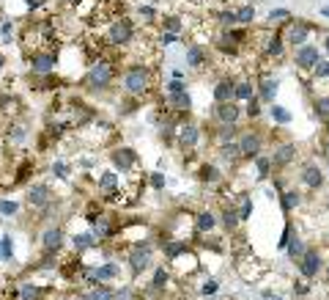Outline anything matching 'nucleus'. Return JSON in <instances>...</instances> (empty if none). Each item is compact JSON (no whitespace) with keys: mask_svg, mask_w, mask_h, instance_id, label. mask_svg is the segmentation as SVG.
Segmentation results:
<instances>
[{"mask_svg":"<svg viewBox=\"0 0 329 300\" xmlns=\"http://www.w3.org/2000/svg\"><path fill=\"white\" fill-rule=\"evenodd\" d=\"M20 212V204L17 201H9V199H0V215L3 218H11Z\"/></svg>","mask_w":329,"mask_h":300,"instance_id":"31","label":"nucleus"},{"mask_svg":"<svg viewBox=\"0 0 329 300\" xmlns=\"http://www.w3.org/2000/svg\"><path fill=\"white\" fill-rule=\"evenodd\" d=\"M222 223H225L228 228H234L239 223V215H236L234 209H225V212H222Z\"/></svg>","mask_w":329,"mask_h":300,"instance_id":"46","label":"nucleus"},{"mask_svg":"<svg viewBox=\"0 0 329 300\" xmlns=\"http://www.w3.org/2000/svg\"><path fill=\"white\" fill-rule=\"evenodd\" d=\"M181 91H187V85H184V83L179 80V77L167 83V94H181Z\"/></svg>","mask_w":329,"mask_h":300,"instance_id":"48","label":"nucleus"},{"mask_svg":"<svg viewBox=\"0 0 329 300\" xmlns=\"http://www.w3.org/2000/svg\"><path fill=\"white\" fill-rule=\"evenodd\" d=\"M148 262H151V245H148V242H138V245H134V251L129 254L132 275H140V273L148 267Z\"/></svg>","mask_w":329,"mask_h":300,"instance_id":"6","label":"nucleus"},{"mask_svg":"<svg viewBox=\"0 0 329 300\" xmlns=\"http://www.w3.org/2000/svg\"><path fill=\"white\" fill-rule=\"evenodd\" d=\"M307 36H310V25H304V22H296V25H291V30H288V42L294 47H304L307 44Z\"/></svg>","mask_w":329,"mask_h":300,"instance_id":"13","label":"nucleus"},{"mask_svg":"<svg viewBox=\"0 0 329 300\" xmlns=\"http://www.w3.org/2000/svg\"><path fill=\"white\" fill-rule=\"evenodd\" d=\"M288 240H291V226H285V232H283V237H280L277 245H280V248H285V245H288Z\"/></svg>","mask_w":329,"mask_h":300,"instance_id":"54","label":"nucleus"},{"mask_svg":"<svg viewBox=\"0 0 329 300\" xmlns=\"http://www.w3.org/2000/svg\"><path fill=\"white\" fill-rule=\"evenodd\" d=\"M217 287H220V284H217L214 278H211V281H206V284H203V295H214Z\"/></svg>","mask_w":329,"mask_h":300,"instance_id":"51","label":"nucleus"},{"mask_svg":"<svg viewBox=\"0 0 329 300\" xmlns=\"http://www.w3.org/2000/svg\"><path fill=\"white\" fill-rule=\"evenodd\" d=\"M124 89H126V94H132V97L148 94V89H151V69L146 64H132L124 72Z\"/></svg>","mask_w":329,"mask_h":300,"instance_id":"1","label":"nucleus"},{"mask_svg":"<svg viewBox=\"0 0 329 300\" xmlns=\"http://www.w3.org/2000/svg\"><path fill=\"white\" fill-rule=\"evenodd\" d=\"M326 130H329V118H326Z\"/></svg>","mask_w":329,"mask_h":300,"instance_id":"62","label":"nucleus"},{"mask_svg":"<svg viewBox=\"0 0 329 300\" xmlns=\"http://www.w3.org/2000/svg\"><path fill=\"white\" fill-rule=\"evenodd\" d=\"M140 17H146V20H151V17H154V9H151V6H140Z\"/></svg>","mask_w":329,"mask_h":300,"instance_id":"55","label":"nucleus"},{"mask_svg":"<svg viewBox=\"0 0 329 300\" xmlns=\"http://www.w3.org/2000/svg\"><path fill=\"white\" fill-rule=\"evenodd\" d=\"M321 64V50L318 47H310V44H304L296 50V66L299 69H316Z\"/></svg>","mask_w":329,"mask_h":300,"instance_id":"8","label":"nucleus"},{"mask_svg":"<svg viewBox=\"0 0 329 300\" xmlns=\"http://www.w3.org/2000/svg\"><path fill=\"white\" fill-rule=\"evenodd\" d=\"M299 270L304 278H313V275H318L321 270V254L318 251H304L302 254V262H299Z\"/></svg>","mask_w":329,"mask_h":300,"instance_id":"10","label":"nucleus"},{"mask_svg":"<svg viewBox=\"0 0 329 300\" xmlns=\"http://www.w3.org/2000/svg\"><path fill=\"white\" fill-rule=\"evenodd\" d=\"M28 66H30V72L38 75V77L52 75L55 66H58V52L55 50H33L28 58Z\"/></svg>","mask_w":329,"mask_h":300,"instance_id":"3","label":"nucleus"},{"mask_svg":"<svg viewBox=\"0 0 329 300\" xmlns=\"http://www.w3.org/2000/svg\"><path fill=\"white\" fill-rule=\"evenodd\" d=\"M302 182L307 187H321V182H324V173H321L316 165H307V168L302 171Z\"/></svg>","mask_w":329,"mask_h":300,"instance_id":"19","label":"nucleus"},{"mask_svg":"<svg viewBox=\"0 0 329 300\" xmlns=\"http://www.w3.org/2000/svg\"><path fill=\"white\" fill-rule=\"evenodd\" d=\"M214 99L217 102H234V80H220L217 83Z\"/></svg>","mask_w":329,"mask_h":300,"instance_id":"18","label":"nucleus"},{"mask_svg":"<svg viewBox=\"0 0 329 300\" xmlns=\"http://www.w3.org/2000/svg\"><path fill=\"white\" fill-rule=\"evenodd\" d=\"M236 146H239V154H242V157H258V152H261V138L258 135H244Z\"/></svg>","mask_w":329,"mask_h":300,"instance_id":"12","label":"nucleus"},{"mask_svg":"<svg viewBox=\"0 0 329 300\" xmlns=\"http://www.w3.org/2000/svg\"><path fill=\"white\" fill-rule=\"evenodd\" d=\"M107 44H113V47H121V44H129L132 39H134V25H132V20H113L110 22V28H107Z\"/></svg>","mask_w":329,"mask_h":300,"instance_id":"4","label":"nucleus"},{"mask_svg":"<svg viewBox=\"0 0 329 300\" xmlns=\"http://www.w3.org/2000/svg\"><path fill=\"white\" fill-rule=\"evenodd\" d=\"M269 20H272V22H283V20H291V11H288V9H275V11H269Z\"/></svg>","mask_w":329,"mask_h":300,"instance_id":"44","label":"nucleus"},{"mask_svg":"<svg viewBox=\"0 0 329 300\" xmlns=\"http://www.w3.org/2000/svg\"><path fill=\"white\" fill-rule=\"evenodd\" d=\"M121 273V267H118L115 262H107V264H99V267H93V278L96 281H110V278H115V275Z\"/></svg>","mask_w":329,"mask_h":300,"instance_id":"16","label":"nucleus"},{"mask_svg":"<svg viewBox=\"0 0 329 300\" xmlns=\"http://www.w3.org/2000/svg\"><path fill=\"white\" fill-rule=\"evenodd\" d=\"M110 160H113V165H115V168H121V173H124V171H129L132 165L138 163V154H134V149L121 146V149H115V152L110 154Z\"/></svg>","mask_w":329,"mask_h":300,"instance_id":"9","label":"nucleus"},{"mask_svg":"<svg viewBox=\"0 0 329 300\" xmlns=\"http://www.w3.org/2000/svg\"><path fill=\"white\" fill-rule=\"evenodd\" d=\"M296 204H299V193L296 190H288V193H283V209L285 212H291Z\"/></svg>","mask_w":329,"mask_h":300,"instance_id":"34","label":"nucleus"},{"mask_svg":"<svg viewBox=\"0 0 329 300\" xmlns=\"http://www.w3.org/2000/svg\"><path fill=\"white\" fill-rule=\"evenodd\" d=\"M25 138H28V130L22 127V124H11L9 127V140L11 144H22Z\"/></svg>","mask_w":329,"mask_h":300,"instance_id":"30","label":"nucleus"},{"mask_svg":"<svg viewBox=\"0 0 329 300\" xmlns=\"http://www.w3.org/2000/svg\"><path fill=\"white\" fill-rule=\"evenodd\" d=\"M3 69H6V58L0 55V72H3Z\"/></svg>","mask_w":329,"mask_h":300,"instance_id":"57","label":"nucleus"},{"mask_svg":"<svg viewBox=\"0 0 329 300\" xmlns=\"http://www.w3.org/2000/svg\"><path fill=\"white\" fill-rule=\"evenodd\" d=\"M302 254H304L302 240H299V237H291V240H288V256L296 259V256H302Z\"/></svg>","mask_w":329,"mask_h":300,"instance_id":"33","label":"nucleus"},{"mask_svg":"<svg viewBox=\"0 0 329 300\" xmlns=\"http://www.w3.org/2000/svg\"><path fill=\"white\" fill-rule=\"evenodd\" d=\"M321 14H324V17H329V6H324V9H321Z\"/></svg>","mask_w":329,"mask_h":300,"instance_id":"58","label":"nucleus"},{"mask_svg":"<svg viewBox=\"0 0 329 300\" xmlns=\"http://www.w3.org/2000/svg\"><path fill=\"white\" fill-rule=\"evenodd\" d=\"M162 28L167 30V33H179V30H181V20L170 14V17H165V20H162Z\"/></svg>","mask_w":329,"mask_h":300,"instance_id":"38","label":"nucleus"},{"mask_svg":"<svg viewBox=\"0 0 329 300\" xmlns=\"http://www.w3.org/2000/svg\"><path fill=\"white\" fill-rule=\"evenodd\" d=\"M217 118L222 124H236V118H239L236 102H217Z\"/></svg>","mask_w":329,"mask_h":300,"instance_id":"11","label":"nucleus"},{"mask_svg":"<svg viewBox=\"0 0 329 300\" xmlns=\"http://www.w3.org/2000/svg\"><path fill=\"white\" fill-rule=\"evenodd\" d=\"M200 179H203V182H217L220 171H217L214 165H203V168H200Z\"/></svg>","mask_w":329,"mask_h":300,"instance_id":"37","label":"nucleus"},{"mask_svg":"<svg viewBox=\"0 0 329 300\" xmlns=\"http://www.w3.org/2000/svg\"><path fill=\"white\" fill-rule=\"evenodd\" d=\"M220 157H222L225 163H236L242 154H239V146H236V144H225V146L220 149Z\"/></svg>","mask_w":329,"mask_h":300,"instance_id":"29","label":"nucleus"},{"mask_svg":"<svg viewBox=\"0 0 329 300\" xmlns=\"http://www.w3.org/2000/svg\"><path fill=\"white\" fill-rule=\"evenodd\" d=\"M236 215H239V220H247V218L253 215V201L247 199V196H242V209H239Z\"/></svg>","mask_w":329,"mask_h":300,"instance_id":"43","label":"nucleus"},{"mask_svg":"<svg viewBox=\"0 0 329 300\" xmlns=\"http://www.w3.org/2000/svg\"><path fill=\"white\" fill-rule=\"evenodd\" d=\"M0 36H3V42L11 44V36H14V22L11 20H0Z\"/></svg>","mask_w":329,"mask_h":300,"instance_id":"39","label":"nucleus"},{"mask_svg":"<svg viewBox=\"0 0 329 300\" xmlns=\"http://www.w3.org/2000/svg\"><path fill=\"white\" fill-rule=\"evenodd\" d=\"M179 144L184 149H192L198 144V127L195 124H184V127H179Z\"/></svg>","mask_w":329,"mask_h":300,"instance_id":"14","label":"nucleus"},{"mask_svg":"<svg viewBox=\"0 0 329 300\" xmlns=\"http://www.w3.org/2000/svg\"><path fill=\"white\" fill-rule=\"evenodd\" d=\"M52 201H55V196H52V187L50 185L38 182V185H30L28 187V204L33 209H50Z\"/></svg>","mask_w":329,"mask_h":300,"instance_id":"5","label":"nucleus"},{"mask_svg":"<svg viewBox=\"0 0 329 300\" xmlns=\"http://www.w3.org/2000/svg\"><path fill=\"white\" fill-rule=\"evenodd\" d=\"M324 149H326V152H324V154H326V157H329V144H326V146H324Z\"/></svg>","mask_w":329,"mask_h":300,"instance_id":"60","label":"nucleus"},{"mask_svg":"<svg viewBox=\"0 0 329 300\" xmlns=\"http://www.w3.org/2000/svg\"><path fill=\"white\" fill-rule=\"evenodd\" d=\"M20 297L22 300H38V297H42V287H38V284H22V287H20Z\"/></svg>","mask_w":329,"mask_h":300,"instance_id":"25","label":"nucleus"},{"mask_svg":"<svg viewBox=\"0 0 329 300\" xmlns=\"http://www.w3.org/2000/svg\"><path fill=\"white\" fill-rule=\"evenodd\" d=\"M272 118H275L277 124H288V121H291V113H288L285 108H280V105H275V108H272Z\"/></svg>","mask_w":329,"mask_h":300,"instance_id":"36","label":"nucleus"},{"mask_svg":"<svg viewBox=\"0 0 329 300\" xmlns=\"http://www.w3.org/2000/svg\"><path fill=\"white\" fill-rule=\"evenodd\" d=\"M173 42H179V33H167V30H162V33H159V44H173Z\"/></svg>","mask_w":329,"mask_h":300,"instance_id":"49","label":"nucleus"},{"mask_svg":"<svg viewBox=\"0 0 329 300\" xmlns=\"http://www.w3.org/2000/svg\"><path fill=\"white\" fill-rule=\"evenodd\" d=\"M236 14V22H253L255 20V9L253 6H242L239 11H234Z\"/></svg>","mask_w":329,"mask_h":300,"instance_id":"35","label":"nucleus"},{"mask_svg":"<svg viewBox=\"0 0 329 300\" xmlns=\"http://www.w3.org/2000/svg\"><path fill=\"white\" fill-rule=\"evenodd\" d=\"M266 52H269V55H280V52H283V39H280V36H272L269 44H266Z\"/></svg>","mask_w":329,"mask_h":300,"instance_id":"42","label":"nucleus"},{"mask_svg":"<svg viewBox=\"0 0 329 300\" xmlns=\"http://www.w3.org/2000/svg\"><path fill=\"white\" fill-rule=\"evenodd\" d=\"M167 278H170V275H167V270H165V267H157V273H154V281H151V287H154V289H165V287H167Z\"/></svg>","mask_w":329,"mask_h":300,"instance_id":"32","label":"nucleus"},{"mask_svg":"<svg viewBox=\"0 0 329 300\" xmlns=\"http://www.w3.org/2000/svg\"><path fill=\"white\" fill-rule=\"evenodd\" d=\"M234 99H253V83L250 80L234 83Z\"/></svg>","mask_w":329,"mask_h":300,"instance_id":"24","label":"nucleus"},{"mask_svg":"<svg viewBox=\"0 0 329 300\" xmlns=\"http://www.w3.org/2000/svg\"><path fill=\"white\" fill-rule=\"evenodd\" d=\"M52 173H55L58 179H66V177H69V163H66V160H55V163H52Z\"/></svg>","mask_w":329,"mask_h":300,"instance_id":"41","label":"nucleus"},{"mask_svg":"<svg viewBox=\"0 0 329 300\" xmlns=\"http://www.w3.org/2000/svg\"><path fill=\"white\" fill-rule=\"evenodd\" d=\"M255 163H258V177L266 179L269 171H272V160H269V157H255Z\"/></svg>","mask_w":329,"mask_h":300,"instance_id":"40","label":"nucleus"},{"mask_svg":"<svg viewBox=\"0 0 329 300\" xmlns=\"http://www.w3.org/2000/svg\"><path fill=\"white\" fill-rule=\"evenodd\" d=\"M316 108H318V116L321 118H329V97H321L316 102Z\"/></svg>","mask_w":329,"mask_h":300,"instance_id":"47","label":"nucleus"},{"mask_svg":"<svg viewBox=\"0 0 329 300\" xmlns=\"http://www.w3.org/2000/svg\"><path fill=\"white\" fill-rule=\"evenodd\" d=\"M195 226H198V232H211V228L217 226V218L211 215V212H200Z\"/></svg>","mask_w":329,"mask_h":300,"instance_id":"28","label":"nucleus"},{"mask_svg":"<svg viewBox=\"0 0 329 300\" xmlns=\"http://www.w3.org/2000/svg\"><path fill=\"white\" fill-rule=\"evenodd\" d=\"M61 248H63V232H61L58 226H50L42 234V251H44L47 256H55Z\"/></svg>","mask_w":329,"mask_h":300,"instance_id":"7","label":"nucleus"},{"mask_svg":"<svg viewBox=\"0 0 329 300\" xmlns=\"http://www.w3.org/2000/svg\"><path fill=\"white\" fill-rule=\"evenodd\" d=\"M275 300H283V297H275Z\"/></svg>","mask_w":329,"mask_h":300,"instance_id":"63","label":"nucleus"},{"mask_svg":"<svg viewBox=\"0 0 329 300\" xmlns=\"http://www.w3.org/2000/svg\"><path fill=\"white\" fill-rule=\"evenodd\" d=\"M326 281H329V267H326Z\"/></svg>","mask_w":329,"mask_h":300,"instance_id":"61","label":"nucleus"},{"mask_svg":"<svg viewBox=\"0 0 329 300\" xmlns=\"http://www.w3.org/2000/svg\"><path fill=\"white\" fill-rule=\"evenodd\" d=\"M167 102H170L173 108H179V110H189V108H192V99H189V94H187V91H181V94H170V97H167Z\"/></svg>","mask_w":329,"mask_h":300,"instance_id":"26","label":"nucleus"},{"mask_svg":"<svg viewBox=\"0 0 329 300\" xmlns=\"http://www.w3.org/2000/svg\"><path fill=\"white\" fill-rule=\"evenodd\" d=\"M324 47H326V50H329V36H326V42H324Z\"/></svg>","mask_w":329,"mask_h":300,"instance_id":"59","label":"nucleus"},{"mask_svg":"<svg viewBox=\"0 0 329 300\" xmlns=\"http://www.w3.org/2000/svg\"><path fill=\"white\" fill-rule=\"evenodd\" d=\"M25 6H30V9H38V6H42V0H25Z\"/></svg>","mask_w":329,"mask_h":300,"instance_id":"56","label":"nucleus"},{"mask_svg":"<svg viewBox=\"0 0 329 300\" xmlns=\"http://www.w3.org/2000/svg\"><path fill=\"white\" fill-rule=\"evenodd\" d=\"M294 154H296V146L294 144H283L275 152V157H272V165H288L294 160Z\"/></svg>","mask_w":329,"mask_h":300,"instance_id":"17","label":"nucleus"},{"mask_svg":"<svg viewBox=\"0 0 329 300\" xmlns=\"http://www.w3.org/2000/svg\"><path fill=\"white\" fill-rule=\"evenodd\" d=\"M115 187H118V173L104 171L102 177H99V190H102V193H113Z\"/></svg>","mask_w":329,"mask_h":300,"instance_id":"20","label":"nucleus"},{"mask_svg":"<svg viewBox=\"0 0 329 300\" xmlns=\"http://www.w3.org/2000/svg\"><path fill=\"white\" fill-rule=\"evenodd\" d=\"M71 248H74V254H83V251H88V248H96V237L88 234V232L74 234L71 237Z\"/></svg>","mask_w":329,"mask_h":300,"instance_id":"15","label":"nucleus"},{"mask_svg":"<svg viewBox=\"0 0 329 300\" xmlns=\"http://www.w3.org/2000/svg\"><path fill=\"white\" fill-rule=\"evenodd\" d=\"M151 185H154L157 190H162V187H165V177H162V173H154V177H151Z\"/></svg>","mask_w":329,"mask_h":300,"instance_id":"52","label":"nucleus"},{"mask_svg":"<svg viewBox=\"0 0 329 300\" xmlns=\"http://www.w3.org/2000/svg\"><path fill=\"white\" fill-rule=\"evenodd\" d=\"M187 64L195 66V69L206 64V52H203V47H198V44L189 47V50H187Z\"/></svg>","mask_w":329,"mask_h":300,"instance_id":"21","label":"nucleus"},{"mask_svg":"<svg viewBox=\"0 0 329 300\" xmlns=\"http://www.w3.org/2000/svg\"><path fill=\"white\" fill-rule=\"evenodd\" d=\"M184 251H187V240H170V242H165V256L167 259H179Z\"/></svg>","mask_w":329,"mask_h":300,"instance_id":"22","label":"nucleus"},{"mask_svg":"<svg viewBox=\"0 0 329 300\" xmlns=\"http://www.w3.org/2000/svg\"><path fill=\"white\" fill-rule=\"evenodd\" d=\"M329 75V64H318L316 66V80H321V77H326Z\"/></svg>","mask_w":329,"mask_h":300,"instance_id":"53","label":"nucleus"},{"mask_svg":"<svg viewBox=\"0 0 329 300\" xmlns=\"http://www.w3.org/2000/svg\"><path fill=\"white\" fill-rule=\"evenodd\" d=\"M275 94H277V80H272V77L261 80V99L263 102H275Z\"/></svg>","mask_w":329,"mask_h":300,"instance_id":"23","label":"nucleus"},{"mask_svg":"<svg viewBox=\"0 0 329 300\" xmlns=\"http://www.w3.org/2000/svg\"><path fill=\"white\" fill-rule=\"evenodd\" d=\"M11 256H14V240H11V234H3L0 237V259L11 262Z\"/></svg>","mask_w":329,"mask_h":300,"instance_id":"27","label":"nucleus"},{"mask_svg":"<svg viewBox=\"0 0 329 300\" xmlns=\"http://www.w3.org/2000/svg\"><path fill=\"white\" fill-rule=\"evenodd\" d=\"M247 113H250L253 118L261 113V105H258V99H255V97H253V99H247Z\"/></svg>","mask_w":329,"mask_h":300,"instance_id":"50","label":"nucleus"},{"mask_svg":"<svg viewBox=\"0 0 329 300\" xmlns=\"http://www.w3.org/2000/svg\"><path fill=\"white\" fill-rule=\"evenodd\" d=\"M113 77H115L113 64H110L107 58H96L91 64V69H88V75H85V89L102 91V89H107V85L113 83Z\"/></svg>","mask_w":329,"mask_h":300,"instance_id":"2","label":"nucleus"},{"mask_svg":"<svg viewBox=\"0 0 329 300\" xmlns=\"http://www.w3.org/2000/svg\"><path fill=\"white\" fill-rule=\"evenodd\" d=\"M234 135H236V124H225L222 132H220V140H222V144H228V140H234Z\"/></svg>","mask_w":329,"mask_h":300,"instance_id":"45","label":"nucleus"}]
</instances>
